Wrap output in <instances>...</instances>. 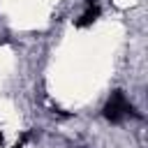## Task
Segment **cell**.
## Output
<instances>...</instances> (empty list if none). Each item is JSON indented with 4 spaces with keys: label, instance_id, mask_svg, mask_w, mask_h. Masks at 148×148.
Wrapping results in <instances>:
<instances>
[{
    "label": "cell",
    "instance_id": "7a4b0ae2",
    "mask_svg": "<svg viewBox=\"0 0 148 148\" xmlns=\"http://www.w3.org/2000/svg\"><path fill=\"white\" fill-rule=\"evenodd\" d=\"M97 18H99V5H97V0H86V9H83V14L74 21V25H76V28H88V25H92Z\"/></svg>",
    "mask_w": 148,
    "mask_h": 148
},
{
    "label": "cell",
    "instance_id": "3957f363",
    "mask_svg": "<svg viewBox=\"0 0 148 148\" xmlns=\"http://www.w3.org/2000/svg\"><path fill=\"white\" fill-rule=\"evenodd\" d=\"M2 143H5V136H2V134H0V148H2Z\"/></svg>",
    "mask_w": 148,
    "mask_h": 148
},
{
    "label": "cell",
    "instance_id": "6da1fadb",
    "mask_svg": "<svg viewBox=\"0 0 148 148\" xmlns=\"http://www.w3.org/2000/svg\"><path fill=\"white\" fill-rule=\"evenodd\" d=\"M132 113H134V106L127 102V97H125L123 90H113L111 97L106 99L104 109H102V116H104L109 123H120L123 118H127V116H132Z\"/></svg>",
    "mask_w": 148,
    "mask_h": 148
}]
</instances>
